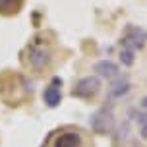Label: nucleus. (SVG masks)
<instances>
[{
	"instance_id": "nucleus-1",
	"label": "nucleus",
	"mask_w": 147,
	"mask_h": 147,
	"mask_svg": "<svg viewBox=\"0 0 147 147\" xmlns=\"http://www.w3.org/2000/svg\"><path fill=\"white\" fill-rule=\"evenodd\" d=\"M51 58H52V51L45 39H35L27 47V64L37 72L49 66Z\"/></svg>"
},
{
	"instance_id": "nucleus-2",
	"label": "nucleus",
	"mask_w": 147,
	"mask_h": 147,
	"mask_svg": "<svg viewBox=\"0 0 147 147\" xmlns=\"http://www.w3.org/2000/svg\"><path fill=\"white\" fill-rule=\"evenodd\" d=\"M89 124L93 128V132L95 134H110L112 132V128H114V114H112V107H103V109H99L91 116L89 120Z\"/></svg>"
},
{
	"instance_id": "nucleus-3",
	"label": "nucleus",
	"mask_w": 147,
	"mask_h": 147,
	"mask_svg": "<svg viewBox=\"0 0 147 147\" xmlns=\"http://www.w3.org/2000/svg\"><path fill=\"white\" fill-rule=\"evenodd\" d=\"M99 91H101V80L97 76H85V78L76 81V85L72 89V95L80 97V99H91Z\"/></svg>"
},
{
	"instance_id": "nucleus-4",
	"label": "nucleus",
	"mask_w": 147,
	"mask_h": 147,
	"mask_svg": "<svg viewBox=\"0 0 147 147\" xmlns=\"http://www.w3.org/2000/svg\"><path fill=\"white\" fill-rule=\"evenodd\" d=\"M147 41V33L140 27H136V25H130L128 27V33L124 35L122 39V45H124V49H130V51H136V49H141Z\"/></svg>"
},
{
	"instance_id": "nucleus-5",
	"label": "nucleus",
	"mask_w": 147,
	"mask_h": 147,
	"mask_svg": "<svg viewBox=\"0 0 147 147\" xmlns=\"http://www.w3.org/2000/svg\"><path fill=\"white\" fill-rule=\"evenodd\" d=\"M60 87H62V80L60 78H52V81L45 87L43 101L47 103V107L54 109V107L60 105V101H62V91H60Z\"/></svg>"
},
{
	"instance_id": "nucleus-6",
	"label": "nucleus",
	"mask_w": 147,
	"mask_h": 147,
	"mask_svg": "<svg viewBox=\"0 0 147 147\" xmlns=\"http://www.w3.org/2000/svg\"><path fill=\"white\" fill-rule=\"evenodd\" d=\"M93 70L101 78H107V80H116L118 76H120V68L112 60H99L95 66H93Z\"/></svg>"
},
{
	"instance_id": "nucleus-7",
	"label": "nucleus",
	"mask_w": 147,
	"mask_h": 147,
	"mask_svg": "<svg viewBox=\"0 0 147 147\" xmlns=\"http://www.w3.org/2000/svg\"><path fill=\"white\" fill-rule=\"evenodd\" d=\"M130 81H128V78H116V80L110 83L109 87V99H122V97L130 91Z\"/></svg>"
},
{
	"instance_id": "nucleus-8",
	"label": "nucleus",
	"mask_w": 147,
	"mask_h": 147,
	"mask_svg": "<svg viewBox=\"0 0 147 147\" xmlns=\"http://www.w3.org/2000/svg\"><path fill=\"white\" fill-rule=\"evenodd\" d=\"M81 136L78 132H64L60 134L56 141H54V147H81Z\"/></svg>"
},
{
	"instance_id": "nucleus-9",
	"label": "nucleus",
	"mask_w": 147,
	"mask_h": 147,
	"mask_svg": "<svg viewBox=\"0 0 147 147\" xmlns=\"http://www.w3.org/2000/svg\"><path fill=\"white\" fill-rule=\"evenodd\" d=\"M130 116H134L138 122H143V120H147V95L141 97V101L138 103V107L130 110Z\"/></svg>"
},
{
	"instance_id": "nucleus-10",
	"label": "nucleus",
	"mask_w": 147,
	"mask_h": 147,
	"mask_svg": "<svg viewBox=\"0 0 147 147\" xmlns=\"http://www.w3.org/2000/svg\"><path fill=\"white\" fill-rule=\"evenodd\" d=\"M128 134H130V124L128 122H120L116 128V132H114V143H122L124 145L126 140H128Z\"/></svg>"
},
{
	"instance_id": "nucleus-11",
	"label": "nucleus",
	"mask_w": 147,
	"mask_h": 147,
	"mask_svg": "<svg viewBox=\"0 0 147 147\" xmlns=\"http://www.w3.org/2000/svg\"><path fill=\"white\" fill-rule=\"evenodd\" d=\"M20 8V0H0V14H16Z\"/></svg>"
},
{
	"instance_id": "nucleus-12",
	"label": "nucleus",
	"mask_w": 147,
	"mask_h": 147,
	"mask_svg": "<svg viewBox=\"0 0 147 147\" xmlns=\"http://www.w3.org/2000/svg\"><path fill=\"white\" fill-rule=\"evenodd\" d=\"M120 60H122V64L124 66H132L134 64V51H130V49H122L120 51Z\"/></svg>"
},
{
	"instance_id": "nucleus-13",
	"label": "nucleus",
	"mask_w": 147,
	"mask_h": 147,
	"mask_svg": "<svg viewBox=\"0 0 147 147\" xmlns=\"http://www.w3.org/2000/svg\"><path fill=\"white\" fill-rule=\"evenodd\" d=\"M138 124H140V136H141V140H147V120L138 122Z\"/></svg>"
}]
</instances>
